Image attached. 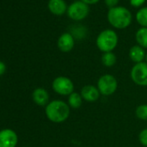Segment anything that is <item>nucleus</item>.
Segmentation results:
<instances>
[{"label":"nucleus","instance_id":"f257e3e1","mask_svg":"<svg viewBox=\"0 0 147 147\" xmlns=\"http://www.w3.org/2000/svg\"><path fill=\"white\" fill-rule=\"evenodd\" d=\"M47 118L54 123H62L70 115V107L61 100L50 101L45 108Z\"/></svg>","mask_w":147,"mask_h":147},{"label":"nucleus","instance_id":"f03ea898","mask_svg":"<svg viewBox=\"0 0 147 147\" xmlns=\"http://www.w3.org/2000/svg\"><path fill=\"white\" fill-rule=\"evenodd\" d=\"M107 19L113 27L123 30L131 24L132 16L128 9L123 6H116L109 10L107 13Z\"/></svg>","mask_w":147,"mask_h":147},{"label":"nucleus","instance_id":"7ed1b4c3","mask_svg":"<svg viewBox=\"0 0 147 147\" xmlns=\"http://www.w3.org/2000/svg\"><path fill=\"white\" fill-rule=\"evenodd\" d=\"M118 42V35L113 30H105L101 31L96 38V45L103 53L113 52V50L117 47Z\"/></svg>","mask_w":147,"mask_h":147},{"label":"nucleus","instance_id":"20e7f679","mask_svg":"<svg viewBox=\"0 0 147 147\" xmlns=\"http://www.w3.org/2000/svg\"><path fill=\"white\" fill-rule=\"evenodd\" d=\"M97 88L100 94L104 96H110L117 91L118 81L113 76L110 74H106L99 78L97 82Z\"/></svg>","mask_w":147,"mask_h":147},{"label":"nucleus","instance_id":"39448f33","mask_svg":"<svg viewBox=\"0 0 147 147\" xmlns=\"http://www.w3.org/2000/svg\"><path fill=\"white\" fill-rule=\"evenodd\" d=\"M67 16L75 21H82L87 18L89 13V7L82 1H76L67 7Z\"/></svg>","mask_w":147,"mask_h":147},{"label":"nucleus","instance_id":"423d86ee","mask_svg":"<svg viewBox=\"0 0 147 147\" xmlns=\"http://www.w3.org/2000/svg\"><path fill=\"white\" fill-rule=\"evenodd\" d=\"M53 90L63 96H68L75 90V85L73 82L66 76H58L52 82Z\"/></svg>","mask_w":147,"mask_h":147},{"label":"nucleus","instance_id":"0eeeda50","mask_svg":"<svg viewBox=\"0 0 147 147\" xmlns=\"http://www.w3.org/2000/svg\"><path fill=\"white\" fill-rule=\"evenodd\" d=\"M131 79L140 87H147V63L145 61L135 64L131 69Z\"/></svg>","mask_w":147,"mask_h":147},{"label":"nucleus","instance_id":"6e6552de","mask_svg":"<svg viewBox=\"0 0 147 147\" xmlns=\"http://www.w3.org/2000/svg\"><path fill=\"white\" fill-rule=\"evenodd\" d=\"M18 144V135L11 129L0 131V147H16Z\"/></svg>","mask_w":147,"mask_h":147},{"label":"nucleus","instance_id":"1a4fd4ad","mask_svg":"<svg viewBox=\"0 0 147 147\" xmlns=\"http://www.w3.org/2000/svg\"><path fill=\"white\" fill-rule=\"evenodd\" d=\"M57 46L61 52H70L75 47V38L70 33H63L58 38Z\"/></svg>","mask_w":147,"mask_h":147},{"label":"nucleus","instance_id":"9d476101","mask_svg":"<svg viewBox=\"0 0 147 147\" xmlns=\"http://www.w3.org/2000/svg\"><path fill=\"white\" fill-rule=\"evenodd\" d=\"M81 95L83 100L88 102H95L100 99V93L97 87L93 85H86L81 90Z\"/></svg>","mask_w":147,"mask_h":147},{"label":"nucleus","instance_id":"9b49d317","mask_svg":"<svg viewBox=\"0 0 147 147\" xmlns=\"http://www.w3.org/2000/svg\"><path fill=\"white\" fill-rule=\"evenodd\" d=\"M32 99L34 102L40 107L47 106L49 103V94L46 89L42 88H38L33 91Z\"/></svg>","mask_w":147,"mask_h":147},{"label":"nucleus","instance_id":"f8f14e48","mask_svg":"<svg viewBox=\"0 0 147 147\" xmlns=\"http://www.w3.org/2000/svg\"><path fill=\"white\" fill-rule=\"evenodd\" d=\"M48 6L50 12L56 16L63 15L67 11V4L64 0H49Z\"/></svg>","mask_w":147,"mask_h":147},{"label":"nucleus","instance_id":"ddd939ff","mask_svg":"<svg viewBox=\"0 0 147 147\" xmlns=\"http://www.w3.org/2000/svg\"><path fill=\"white\" fill-rule=\"evenodd\" d=\"M146 53L144 48L140 47L139 45H134L132 46L129 50V57L131 61H133L135 64L143 62L144 60H145Z\"/></svg>","mask_w":147,"mask_h":147},{"label":"nucleus","instance_id":"4468645a","mask_svg":"<svg viewBox=\"0 0 147 147\" xmlns=\"http://www.w3.org/2000/svg\"><path fill=\"white\" fill-rule=\"evenodd\" d=\"M83 99L81 95V94L74 92L70 95H68L67 98V105L73 108V109H78L82 106Z\"/></svg>","mask_w":147,"mask_h":147},{"label":"nucleus","instance_id":"2eb2a0df","mask_svg":"<svg viewBox=\"0 0 147 147\" xmlns=\"http://www.w3.org/2000/svg\"><path fill=\"white\" fill-rule=\"evenodd\" d=\"M136 41L138 45L147 49V28H140L136 33Z\"/></svg>","mask_w":147,"mask_h":147},{"label":"nucleus","instance_id":"dca6fc26","mask_svg":"<svg viewBox=\"0 0 147 147\" xmlns=\"http://www.w3.org/2000/svg\"><path fill=\"white\" fill-rule=\"evenodd\" d=\"M101 62L105 67H111L114 66L117 62V56L113 52H107L103 53L101 56Z\"/></svg>","mask_w":147,"mask_h":147},{"label":"nucleus","instance_id":"f3484780","mask_svg":"<svg viewBox=\"0 0 147 147\" xmlns=\"http://www.w3.org/2000/svg\"><path fill=\"white\" fill-rule=\"evenodd\" d=\"M136 20L143 28H147V7L141 8L137 12Z\"/></svg>","mask_w":147,"mask_h":147},{"label":"nucleus","instance_id":"a211bd4d","mask_svg":"<svg viewBox=\"0 0 147 147\" xmlns=\"http://www.w3.org/2000/svg\"><path fill=\"white\" fill-rule=\"evenodd\" d=\"M135 114L140 120L147 121V104L139 105L135 111Z\"/></svg>","mask_w":147,"mask_h":147},{"label":"nucleus","instance_id":"6ab92c4d","mask_svg":"<svg viewBox=\"0 0 147 147\" xmlns=\"http://www.w3.org/2000/svg\"><path fill=\"white\" fill-rule=\"evenodd\" d=\"M138 140L140 142V144L144 146L147 147V128L143 129L139 134H138Z\"/></svg>","mask_w":147,"mask_h":147},{"label":"nucleus","instance_id":"aec40b11","mask_svg":"<svg viewBox=\"0 0 147 147\" xmlns=\"http://www.w3.org/2000/svg\"><path fill=\"white\" fill-rule=\"evenodd\" d=\"M119 0H105V3L111 9V8L116 7L118 3H119Z\"/></svg>","mask_w":147,"mask_h":147},{"label":"nucleus","instance_id":"412c9836","mask_svg":"<svg viewBox=\"0 0 147 147\" xmlns=\"http://www.w3.org/2000/svg\"><path fill=\"white\" fill-rule=\"evenodd\" d=\"M146 0H130V3L133 7H140Z\"/></svg>","mask_w":147,"mask_h":147},{"label":"nucleus","instance_id":"4be33fe9","mask_svg":"<svg viewBox=\"0 0 147 147\" xmlns=\"http://www.w3.org/2000/svg\"><path fill=\"white\" fill-rule=\"evenodd\" d=\"M5 69H6V66H5V64L3 61H0V76H2L3 74L5 72Z\"/></svg>","mask_w":147,"mask_h":147},{"label":"nucleus","instance_id":"5701e85b","mask_svg":"<svg viewBox=\"0 0 147 147\" xmlns=\"http://www.w3.org/2000/svg\"><path fill=\"white\" fill-rule=\"evenodd\" d=\"M81 1H82L83 3H85L88 5H94V4L98 3L100 0H81Z\"/></svg>","mask_w":147,"mask_h":147},{"label":"nucleus","instance_id":"b1692460","mask_svg":"<svg viewBox=\"0 0 147 147\" xmlns=\"http://www.w3.org/2000/svg\"><path fill=\"white\" fill-rule=\"evenodd\" d=\"M145 62L147 63V53H146V56H145Z\"/></svg>","mask_w":147,"mask_h":147}]
</instances>
